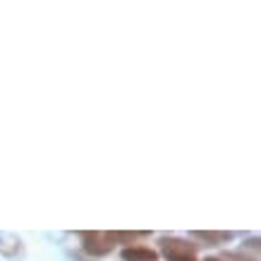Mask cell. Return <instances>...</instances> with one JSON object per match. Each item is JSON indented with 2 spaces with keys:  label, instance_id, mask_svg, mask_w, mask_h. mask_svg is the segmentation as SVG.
<instances>
[{
  "label": "cell",
  "instance_id": "cell-2",
  "mask_svg": "<svg viewBox=\"0 0 261 261\" xmlns=\"http://www.w3.org/2000/svg\"><path fill=\"white\" fill-rule=\"evenodd\" d=\"M82 247L91 256H106L115 249V242L111 240V232H98V230L91 232L89 230V232H82Z\"/></svg>",
  "mask_w": 261,
  "mask_h": 261
},
{
  "label": "cell",
  "instance_id": "cell-4",
  "mask_svg": "<svg viewBox=\"0 0 261 261\" xmlns=\"http://www.w3.org/2000/svg\"><path fill=\"white\" fill-rule=\"evenodd\" d=\"M192 238L201 240V242H206V245H223V242H230L232 240V232H204V230H197V232H192Z\"/></svg>",
  "mask_w": 261,
  "mask_h": 261
},
{
  "label": "cell",
  "instance_id": "cell-5",
  "mask_svg": "<svg viewBox=\"0 0 261 261\" xmlns=\"http://www.w3.org/2000/svg\"><path fill=\"white\" fill-rule=\"evenodd\" d=\"M146 232H122V230H118V232H111V240L113 242H127V245H132L135 240H139V238H144Z\"/></svg>",
  "mask_w": 261,
  "mask_h": 261
},
{
  "label": "cell",
  "instance_id": "cell-8",
  "mask_svg": "<svg viewBox=\"0 0 261 261\" xmlns=\"http://www.w3.org/2000/svg\"><path fill=\"white\" fill-rule=\"evenodd\" d=\"M204 261H225V259H216V256H206Z\"/></svg>",
  "mask_w": 261,
  "mask_h": 261
},
{
  "label": "cell",
  "instance_id": "cell-6",
  "mask_svg": "<svg viewBox=\"0 0 261 261\" xmlns=\"http://www.w3.org/2000/svg\"><path fill=\"white\" fill-rule=\"evenodd\" d=\"M225 261H256L254 256H247L242 252H228L225 254Z\"/></svg>",
  "mask_w": 261,
  "mask_h": 261
},
{
  "label": "cell",
  "instance_id": "cell-7",
  "mask_svg": "<svg viewBox=\"0 0 261 261\" xmlns=\"http://www.w3.org/2000/svg\"><path fill=\"white\" fill-rule=\"evenodd\" d=\"M245 245H249L252 249H256V247H259V238H252L249 242H245Z\"/></svg>",
  "mask_w": 261,
  "mask_h": 261
},
{
  "label": "cell",
  "instance_id": "cell-1",
  "mask_svg": "<svg viewBox=\"0 0 261 261\" xmlns=\"http://www.w3.org/2000/svg\"><path fill=\"white\" fill-rule=\"evenodd\" d=\"M161 252L168 261H197V245L180 238H161Z\"/></svg>",
  "mask_w": 261,
  "mask_h": 261
},
{
  "label": "cell",
  "instance_id": "cell-3",
  "mask_svg": "<svg viewBox=\"0 0 261 261\" xmlns=\"http://www.w3.org/2000/svg\"><path fill=\"white\" fill-rule=\"evenodd\" d=\"M122 261H156L159 259V252L151 249V247H142V245H129L120 252Z\"/></svg>",
  "mask_w": 261,
  "mask_h": 261
}]
</instances>
